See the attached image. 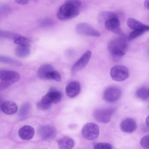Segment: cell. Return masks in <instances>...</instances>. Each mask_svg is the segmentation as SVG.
<instances>
[{"instance_id":"cell-1","label":"cell","mask_w":149,"mask_h":149,"mask_svg":"<svg viewBox=\"0 0 149 149\" xmlns=\"http://www.w3.org/2000/svg\"><path fill=\"white\" fill-rule=\"evenodd\" d=\"M79 9L73 0H67L59 8L57 13V17L60 20H69L79 15Z\"/></svg>"},{"instance_id":"cell-2","label":"cell","mask_w":149,"mask_h":149,"mask_svg":"<svg viewBox=\"0 0 149 149\" xmlns=\"http://www.w3.org/2000/svg\"><path fill=\"white\" fill-rule=\"evenodd\" d=\"M128 44L126 38L124 36L114 38L109 42L108 49L115 57L123 56L127 49Z\"/></svg>"},{"instance_id":"cell-3","label":"cell","mask_w":149,"mask_h":149,"mask_svg":"<svg viewBox=\"0 0 149 149\" xmlns=\"http://www.w3.org/2000/svg\"><path fill=\"white\" fill-rule=\"evenodd\" d=\"M110 75L112 79L116 81H124L129 77V72L128 68L122 65L113 66L110 70Z\"/></svg>"},{"instance_id":"cell-4","label":"cell","mask_w":149,"mask_h":149,"mask_svg":"<svg viewBox=\"0 0 149 149\" xmlns=\"http://www.w3.org/2000/svg\"><path fill=\"white\" fill-rule=\"evenodd\" d=\"M99 134L98 125L94 123H89L85 124L82 128L81 134L85 139L93 140L97 138Z\"/></svg>"},{"instance_id":"cell-5","label":"cell","mask_w":149,"mask_h":149,"mask_svg":"<svg viewBox=\"0 0 149 149\" xmlns=\"http://www.w3.org/2000/svg\"><path fill=\"white\" fill-rule=\"evenodd\" d=\"M115 111V109L113 107L98 109L94 111L93 116L97 121L107 123L110 121Z\"/></svg>"},{"instance_id":"cell-6","label":"cell","mask_w":149,"mask_h":149,"mask_svg":"<svg viewBox=\"0 0 149 149\" xmlns=\"http://www.w3.org/2000/svg\"><path fill=\"white\" fill-rule=\"evenodd\" d=\"M76 30L78 33L81 35L97 37L101 35L98 31L86 23L78 24L76 26Z\"/></svg>"},{"instance_id":"cell-7","label":"cell","mask_w":149,"mask_h":149,"mask_svg":"<svg viewBox=\"0 0 149 149\" xmlns=\"http://www.w3.org/2000/svg\"><path fill=\"white\" fill-rule=\"evenodd\" d=\"M122 92L120 89L115 86H111L107 88L103 94L104 100L111 103L117 101L121 97Z\"/></svg>"},{"instance_id":"cell-8","label":"cell","mask_w":149,"mask_h":149,"mask_svg":"<svg viewBox=\"0 0 149 149\" xmlns=\"http://www.w3.org/2000/svg\"><path fill=\"white\" fill-rule=\"evenodd\" d=\"M39 136L45 140H49L54 138L56 132L55 129L49 125H43L40 127L38 130Z\"/></svg>"},{"instance_id":"cell-9","label":"cell","mask_w":149,"mask_h":149,"mask_svg":"<svg viewBox=\"0 0 149 149\" xmlns=\"http://www.w3.org/2000/svg\"><path fill=\"white\" fill-rule=\"evenodd\" d=\"M91 54V52L90 50L85 52L73 65L71 68L72 71L73 72H76L84 68L89 61Z\"/></svg>"},{"instance_id":"cell-10","label":"cell","mask_w":149,"mask_h":149,"mask_svg":"<svg viewBox=\"0 0 149 149\" xmlns=\"http://www.w3.org/2000/svg\"><path fill=\"white\" fill-rule=\"evenodd\" d=\"M19 79V74L17 72L7 70L0 71V79L1 81L9 82L13 84L17 82Z\"/></svg>"},{"instance_id":"cell-11","label":"cell","mask_w":149,"mask_h":149,"mask_svg":"<svg viewBox=\"0 0 149 149\" xmlns=\"http://www.w3.org/2000/svg\"><path fill=\"white\" fill-rule=\"evenodd\" d=\"M65 91L66 94L68 97L71 98L76 97L80 92L79 83L76 81L70 82L66 86Z\"/></svg>"},{"instance_id":"cell-12","label":"cell","mask_w":149,"mask_h":149,"mask_svg":"<svg viewBox=\"0 0 149 149\" xmlns=\"http://www.w3.org/2000/svg\"><path fill=\"white\" fill-rule=\"evenodd\" d=\"M136 121L131 118H127L123 120L120 123V128L123 132L131 133L134 131L137 128Z\"/></svg>"},{"instance_id":"cell-13","label":"cell","mask_w":149,"mask_h":149,"mask_svg":"<svg viewBox=\"0 0 149 149\" xmlns=\"http://www.w3.org/2000/svg\"><path fill=\"white\" fill-rule=\"evenodd\" d=\"M104 23L105 26L108 30L116 34H122L120 23L118 18H111L106 21Z\"/></svg>"},{"instance_id":"cell-14","label":"cell","mask_w":149,"mask_h":149,"mask_svg":"<svg viewBox=\"0 0 149 149\" xmlns=\"http://www.w3.org/2000/svg\"><path fill=\"white\" fill-rule=\"evenodd\" d=\"M34 132V130L32 127L28 125H25L19 129L18 134L20 138L22 140H28L33 137Z\"/></svg>"},{"instance_id":"cell-15","label":"cell","mask_w":149,"mask_h":149,"mask_svg":"<svg viewBox=\"0 0 149 149\" xmlns=\"http://www.w3.org/2000/svg\"><path fill=\"white\" fill-rule=\"evenodd\" d=\"M54 70V67L51 65L45 64L38 68L37 72V75L41 79H49L50 73Z\"/></svg>"},{"instance_id":"cell-16","label":"cell","mask_w":149,"mask_h":149,"mask_svg":"<svg viewBox=\"0 0 149 149\" xmlns=\"http://www.w3.org/2000/svg\"><path fill=\"white\" fill-rule=\"evenodd\" d=\"M1 109L5 114L10 115L15 113L17 111L18 107L15 102L12 101H6L2 103Z\"/></svg>"},{"instance_id":"cell-17","label":"cell","mask_w":149,"mask_h":149,"mask_svg":"<svg viewBox=\"0 0 149 149\" xmlns=\"http://www.w3.org/2000/svg\"><path fill=\"white\" fill-rule=\"evenodd\" d=\"M61 94L60 92L53 90L44 96L42 99L52 104L58 102L61 100Z\"/></svg>"},{"instance_id":"cell-18","label":"cell","mask_w":149,"mask_h":149,"mask_svg":"<svg viewBox=\"0 0 149 149\" xmlns=\"http://www.w3.org/2000/svg\"><path fill=\"white\" fill-rule=\"evenodd\" d=\"M127 24L129 28L134 30L143 29L148 31L149 30L148 26L132 18L128 19Z\"/></svg>"},{"instance_id":"cell-19","label":"cell","mask_w":149,"mask_h":149,"mask_svg":"<svg viewBox=\"0 0 149 149\" xmlns=\"http://www.w3.org/2000/svg\"><path fill=\"white\" fill-rule=\"evenodd\" d=\"M74 145L73 140L68 136L61 138L58 142V146L59 149H72Z\"/></svg>"},{"instance_id":"cell-20","label":"cell","mask_w":149,"mask_h":149,"mask_svg":"<svg viewBox=\"0 0 149 149\" xmlns=\"http://www.w3.org/2000/svg\"><path fill=\"white\" fill-rule=\"evenodd\" d=\"M115 13L110 11H103L100 13L98 17V21L100 23L104 22L111 18H118Z\"/></svg>"},{"instance_id":"cell-21","label":"cell","mask_w":149,"mask_h":149,"mask_svg":"<svg viewBox=\"0 0 149 149\" xmlns=\"http://www.w3.org/2000/svg\"><path fill=\"white\" fill-rule=\"evenodd\" d=\"M30 47L18 46L15 48V53L18 57L24 58L28 56L30 54Z\"/></svg>"},{"instance_id":"cell-22","label":"cell","mask_w":149,"mask_h":149,"mask_svg":"<svg viewBox=\"0 0 149 149\" xmlns=\"http://www.w3.org/2000/svg\"><path fill=\"white\" fill-rule=\"evenodd\" d=\"M136 95L139 99L143 100H146L149 98V89L145 87H140L136 90Z\"/></svg>"},{"instance_id":"cell-23","label":"cell","mask_w":149,"mask_h":149,"mask_svg":"<svg viewBox=\"0 0 149 149\" xmlns=\"http://www.w3.org/2000/svg\"><path fill=\"white\" fill-rule=\"evenodd\" d=\"M31 110L30 104L28 103L23 104L20 107L18 112L19 117L24 118L28 117Z\"/></svg>"},{"instance_id":"cell-24","label":"cell","mask_w":149,"mask_h":149,"mask_svg":"<svg viewBox=\"0 0 149 149\" xmlns=\"http://www.w3.org/2000/svg\"><path fill=\"white\" fill-rule=\"evenodd\" d=\"M0 62L11 65L20 66L22 63L19 61L9 57L0 55Z\"/></svg>"},{"instance_id":"cell-25","label":"cell","mask_w":149,"mask_h":149,"mask_svg":"<svg viewBox=\"0 0 149 149\" xmlns=\"http://www.w3.org/2000/svg\"><path fill=\"white\" fill-rule=\"evenodd\" d=\"M15 44L19 46L30 47L31 43L30 41L26 38L20 36L14 40Z\"/></svg>"},{"instance_id":"cell-26","label":"cell","mask_w":149,"mask_h":149,"mask_svg":"<svg viewBox=\"0 0 149 149\" xmlns=\"http://www.w3.org/2000/svg\"><path fill=\"white\" fill-rule=\"evenodd\" d=\"M20 35L10 31L0 30V37L15 40Z\"/></svg>"},{"instance_id":"cell-27","label":"cell","mask_w":149,"mask_h":149,"mask_svg":"<svg viewBox=\"0 0 149 149\" xmlns=\"http://www.w3.org/2000/svg\"><path fill=\"white\" fill-rule=\"evenodd\" d=\"M51 105V104L42 99L37 103V108L40 110L45 111L49 109L50 108Z\"/></svg>"},{"instance_id":"cell-28","label":"cell","mask_w":149,"mask_h":149,"mask_svg":"<svg viewBox=\"0 0 149 149\" xmlns=\"http://www.w3.org/2000/svg\"><path fill=\"white\" fill-rule=\"evenodd\" d=\"M148 31L143 29L134 30L131 32L128 37L129 40H133L143 35Z\"/></svg>"},{"instance_id":"cell-29","label":"cell","mask_w":149,"mask_h":149,"mask_svg":"<svg viewBox=\"0 0 149 149\" xmlns=\"http://www.w3.org/2000/svg\"><path fill=\"white\" fill-rule=\"evenodd\" d=\"M49 79H53L56 81L59 82L61 80V77L58 72L54 70L50 73Z\"/></svg>"},{"instance_id":"cell-30","label":"cell","mask_w":149,"mask_h":149,"mask_svg":"<svg viewBox=\"0 0 149 149\" xmlns=\"http://www.w3.org/2000/svg\"><path fill=\"white\" fill-rule=\"evenodd\" d=\"M54 21L50 18H45L41 20L40 23V25L43 27H48L54 25Z\"/></svg>"},{"instance_id":"cell-31","label":"cell","mask_w":149,"mask_h":149,"mask_svg":"<svg viewBox=\"0 0 149 149\" xmlns=\"http://www.w3.org/2000/svg\"><path fill=\"white\" fill-rule=\"evenodd\" d=\"M94 149H112L111 145L107 143H99L94 146Z\"/></svg>"},{"instance_id":"cell-32","label":"cell","mask_w":149,"mask_h":149,"mask_svg":"<svg viewBox=\"0 0 149 149\" xmlns=\"http://www.w3.org/2000/svg\"><path fill=\"white\" fill-rule=\"evenodd\" d=\"M149 136H146L141 140L140 143L141 146L146 149H149Z\"/></svg>"},{"instance_id":"cell-33","label":"cell","mask_w":149,"mask_h":149,"mask_svg":"<svg viewBox=\"0 0 149 149\" xmlns=\"http://www.w3.org/2000/svg\"><path fill=\"white\" fill-rule=\"evenodd\" d=\"M13 84L12 83L4 81H2L0 82V91L5 90Z\"/></svg>"},{"instance_id":"cell-34","label":"cell","mask_w":149,"mask_h":149,"mask_svg":"<svg viewBox=\"0 0 149 149\" xmlns=\"http://www.w3.org/2000/svg\"><path fill=\"white\" fill-rule=\"evenodd\" d=\"M15 1L16 3L20 4H25L29 2V1L26 0H16Z\"/></svg>"},{"instance_id":"cell-35","label":"cell","mask_w":149,"mask_h":149,"mask_svg":"<svg viewBox=\"0 0 149 149\" xmlns=\"http://www.w3.org/2000/svg\"><path fill=\"white\" fill-rule=\"evenodd\" d=\"M144 5L145 7L148 10L149 9V0H147L145 1Z\"/></svg>"},{"instance_id":"cell-36","label":"cell","mask_w":149,"mask_h":149,"mask_svg":"<svg viewBox=\"0 0 149 149\" xmlns=\"http://www.w3.org/2000/svg\"><path fill=\"white\" fill-rule=\"evenodd\" d=\"M148 117L147 118L146 120V123L148 126Z\"/></svg>"}]
</instances>
